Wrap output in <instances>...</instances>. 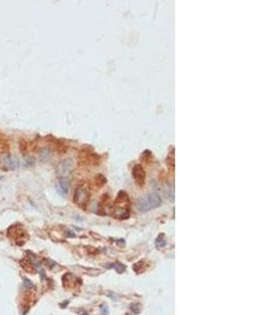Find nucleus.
I'll return each mask as SVG.
<instances>
[{
    "label": "nucleus",
    "mask_w": 280,
    "mask_h": 315,
    "mask_svg": "<svg viewBox=\"0 0 280 315\" xmlns=\"http://www.w3.org/2000/svg\"><path fill=\"white\" fill-rule=\"evenodd\" d=\"M162 203V199L156 193H149L147 195H144L139 200L138 202V208L140 211H149L153 208L158 207Z\"/></svg>",
    "instance_id": "f257e3e1"
},
{
    "label": "nucleus",
    "mask_w": 280,
    "mask_h": 315,
    "mask_svg": "<svg viewBox=\"0 0 280 315\" xmlns=\"http://www.w3.org/2000/svg\"><path fill=\"white\" fill-rule=\"evenodd\" d=\"M73 198H75V203H77L79 206L83 207L87 204L89 199V190L85 183H82L77 187Z\"/></svg>",
    "instance_id": "f03ea898"
},
{
    "label": "nucleus",
    "mask_w": 280,
    "mask_h": 315,
    "mask_svg": "<svg viewBox=\"0 0 280 315\" xmlns=\"http://www.w3.org/2000/svg\"><path fill=\"white\" fill-rule=\"evenodd\" d=\"M2 166L5 170H15L19 167V159L16 155H7L3 158Z\"/></svg>",
    "instance_id": "7ed1b4c3"
},
{
    "label": "nucleus",
    "mask_w": 280,
    "mask_h": 315,
    "mask_svg": "<svg viewBox=\"0 0 280 315\" xmlns=\"http://www.w3.org/2000/svg\"><path fill=\"white\" fill-rule=\"evenodd\" d=\"M73 162L71 159H65L62 162L59 163L58 167H57V170L58 173L61 175H66L73 170Z\"/></svg>",
    "instance_id": "20e7f679"
},
{
    "label": "nucleus",
    "mask_w": 280,
    "mask_h": 315,
    "mask_svg": "<svg viewBox=\"0 0 280 315\" xmlns=\"http://www.w3.org/2000/svg\"><path fill=\"white\" fill-rule=\"evenodd\" d=\"M132 175L138 185H143L146 179V172L141 165H136L132 169Z\"/></svg>",
    "instance_id": "39448f33"
},
{
    "label": "nucleus",
    "mask_w": 280,
    "mask_h": 315,
    "mask_svg": "<svg viewBox=\"0 0 280 315\" xmlns=\"http://www.w3.org/2000/svg\"><path fill=\"white\" fill-rule=\"evenodd\" d=\"M10 150V143L7 140L1 138L0 139V155H7Z\"/></svg>",
    "instance_id": "423d86ee"
},
{
    "label": "nucleus",
    "mask_w": 280,
    "mask_h": 315,
    "mask_svg": "<svg viewBox=\"0 0 280 315\" xmlns=\"http://www.w3.org/2000/svg\"><path fill=\"white\" fill-rule=\"evenodd\" d=\"M19 149H20V152L25 157V155L27 153V150H29V144H27L25 139H20V141H19Z\"/></svg>",
    "instance_id": "0eeeda50"
},
{
    "label": "nucleus",
    "mask_w": 280,
    "mask_h": 315,
    "mask_svg": "<svg viewBox=\"0 0 280 315\" xmlns=\"http://www.w3.org/2000/svg\"><path fill=\"white\" fill-rule=\"evenodd\" d=\"M51 158V150L48 148H43L42 150L40 151V160L41 162H46V161L49 160Z\"/></svg>",
    "instance_id": "6e6552de"
},
{
    "label": "nucleus",
    "mask_w": 280,
    "mask_h": 315,
    "mask_svg": "<svg viewBox=\"0 0 280 315\" xmlns=\"http://www.w3.org/2000/svg\"><path fill=\"white\" fill-rule=\"evenodd\" d=\"M59 187L60 189H62V193H66L68 191V182H67L66 179L62 178L59 181Z\"/></svg>",
    "instance_id": "1a4fd4ad"
},
{
    "label": "nucleus",
    "mask_w": 280,
    "mask_h": 315,
    "mask_svg": "<svg viewBox=\"0 0 280 315\" xmlns=\"http://www.w3.org/2000/svg\"><path fill=\"white\" fill-rule=\"evenodd\" d=\"M24 284L25 285H26V286H32V284H31V283H29V280H25V283H24Z\"/></svg>",
    "instance_id": "9d476101"
}]
</instances>
